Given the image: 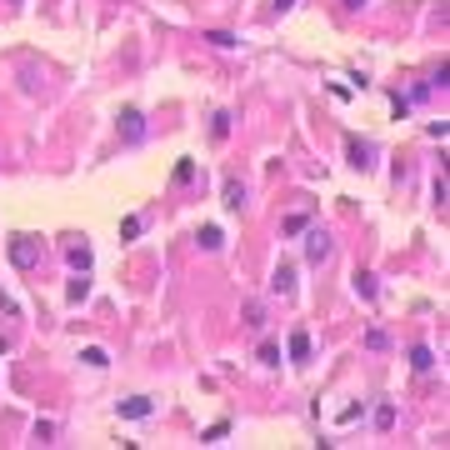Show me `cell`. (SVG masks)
I'll return each instance as SVG.
<instances>
[{
    "instance_id": "4316f807",
    "label": "cell",
    "mask_w": 450,
    "mask_h": 450,
    "mask_svg": "<svg viewBox=\"0 0 450 450\" xmlns=\"http://www.w3.org/2000/svg\"><path fill=\"white\" fill-rule=\"evenodd\" d=\"M225 431H230L225 420H221V425H210V431H205V445H216V440H225Z\"/></svg>"
},
{
    "instance_id": "44dd1931",
    "label": "cell",
    "mask_w": 450,
    "mask_h": 450,
    "mask_svg": "<svg viewBox=\"0 0 450 450\" xmlns=\"http://www.w3.org/2000/svg\"><path fill=\"white\" fill-rule=\"evenodd\" d=\"M190 180H196V160H180L176 165V185H190Z\"/></svg>"
},
{
    "instance_id": "5bb4252c",
    "label": "cell",
    "mask_w": 450,
    "mask_h": 450,
    "mask_svg": "<svg viewBox=\"0 0 450 450\" xmlns=\"http://www.w3.org/2000/svg\"><path fill=\"white\" fill-rule=\"evenodd\" d=\"M71 300H75V306H80V300L85 295H91V275H75V281H71V290H66Z\"/></svg>"
},
{
    "instance_id": "d6986e66",
    "label": "cell",
    "mask_w": 450,
    "mask_h": 450,
    "mask_svg": "<svg viewBox=\"0 0 450 450\" xmlns=\"http://www.w3.org/2000/svg\"><path fill=\"white\" fill-rule=\"evenodd\" d=\"M205 40H210V46H216V50H230V46H235V35H230V30H210Z\"/></svg>"
},
{
    "instance_id": "2e32d148",
    "label": "cell",
    "mask_w": 450,
    "mask_h": 450,
    "mask_svg": "<svg viewBox=\"0 0 450 450\" xmlns=\"http://www.w3.org/2000/svg\"><path fill=\"white\" fill-rule=\"evenodd\" d=\"M210 135H216V140H225V135H230V111H221L216 120H210Z\"/></svg>"
},
{
    "instance_id": "603a6c76",
    "label": "cell",
    "mask_w": 450,
    "mask_h": 450,
    "mask_svg": "<svg viewBox=\"0 0 450 450\" xmlns=\"http://www.w3.org/2000/svg\"><path fill=\"white\" fill-rule=\"evenodd\" d=\"M261 366H281V346H270V340H265V346H261Z\"/></svg>"
},
{
    "instance_id": "9c48e42d",
    "label": "cell",
    "mask_w": 450,
    "mask_h": 450,
    "mask_svg": "<svg viewBox=\"0 0 450 450\" xmlns=\"http://www.w3.org/2000/svg\"><path fill=\"white\" fill-rule=\"evenodd\" d=\"M225 210H245V185L235 180V176L225 180Z\"/></svg>"
},
{
    "instance_id": "8fae6325",
    "label": "cell",
    "mask_w": 450,
    "mask_h": 450,
    "mask_svg": "<svg viewBox=\"0 0 450 450\" xmlns=\"http://www.w3.org/2000/svg\"><path fill=\"white\" fill-rule=\"evenodd\" d=\"M350 285H355V295H360V300H375V275H371V270H360Z\"/></svg>"
},
{
    "instance_id": "4fadbf2b",
    "label": "cell",
    "mask_w": 450,
    "mask_h": 450,
    "mask_svg": "<svg viewBox=\"0 0 450 450\" xmlns=\"http://www.w3.org/2000/svg\"><path fill=\"white\" fill-rule=\"evenodd\" d=\"M245 326L250 330H265V306H261V300H250V306H245Z\"/></svg>"
},
{
    "instance_id": "ba28073f",
    "label": "cell",
    "mask_w": 450,
    "mask_h": 450,
    "mask_svg": "<svg viewBox=\"0 0 450 450\" xmlns=\"http://www.w3.org/2000/svg\"><path fill=\"white\" fill-rule=\"evenodd\" d=\"M196 245H200V250H221V245H225L221 225H200V230H196Z\"/></svg>"
},
{
    "instance_id": "30bf717a",
    "label": "cell",
    "mask_w": 450,
    "mask_h": 450,
    "mask_svg": "<svg viewBox=\"0 0 450 450\" xmlns=\"http://www.w3.org/2000/svg\"><path fill=\"white\" fill-rule=\"evenodd\" d=\"M285 355H290V360H310V335H306V330H295V335H290V346H285Z\"/></svg>"
},
{
    "instance_id": "ac0fdd59",
    "label": "cell",
    "mask_w": 450,
    "mask_h": 450,
    "mask_svg": "<svg viewBox=\"0 0 450 450\" xmlns=\"http://www.w3.org/2000/svg\"><path fill=\"white\" fill-rule=\"evenodd\" d=\"M431 200L445 210V200H450V185H445V176H435V185H431Z\"/></svg>"
},
{
    "instance_id": "d4e9b609",
    "label": "cell",
    "mask_w": 450,
    "mask_h": 450,
    "mask_svg": "<svg viewBox=\"0 0 450 450\" xmlns=\"http://www.w3.org/2000/svg\"><path fill=\"white\" fill-rule=\"evenodd\" d=\"M366 346H371V350H385L391 340H385V330H366Z\"/></svg>"
},
{
    "instance_id": "52a82bcc",
    "label": "cell",
    "mask_w": 450,
    "mask_h": 450,
    "mask_svg": "<svg viewBox=\"0 0 450 450\" xmlns=\"http://www.w3.org/2000/svg\"><path fill=\"white\" fill-rule=\"evenodd\" d=\"M66 261L80 270V275H91V245L85 241H75V245H66Z\"/></svg>"
},
{
    "instance_id": "3957f363",
    "label": "cell",
    "mask_w": 450,
    "mask_h": 450,
    "mask_svg": "<svg viewBox=\"0 0 450 450\" xmlns=\"http://www.w3.org/2000/svg\"><path fill=\"white\" fill-rule=\"evenodd\" d=\"M120 140H125V145L145 140V115H140V111H120Z\"/></svg>"
},
{
    "instance_id": "5b68a950",
    "label": "cell",
    "mask_w": 450,
    "mask_h": 450,
    "mask_svg": "<svg viewBox=\"0 0 450 450\" xmlns=\"http://www.w3.org/2000/svg\"><path fill=\"white\" fill-rule=\"evenodd\" d=\"M120 415L125 420H145V415H156V400H150V395H131V400H120Z\"/></svg>"
},
{
    "instance_id": "e0dca14e",
    "label": "cell",
    "mask_w": 450,
    "mask_h": 450,
    "mask_svg": "<svg viewBox=\"0 0 450 450\" xmlns=\"http://www.w3.org/2000/svg\"><path fill=\"white\" fill-rule=\"evenodd\" d=\"M140 230H145V221H140V216H131V221H120V241H135Z\"/></svg>"
},
{
    "instance_id": "7c38bea8",
    "label": "cell",
    "mask_w": 450,
    "mask_h": 450,
    "mask_svg": "<svg viewBox=\"0 0 450 450\" xmlns=\"http://www.w3.org/2000/svg\"><path fill=\"white\" fill-rule=\"evenodd\" d=\"M411 366H415L420 375L431 371V366H435V355H431V346H411Z\"/></svg>"
},
{
    "instance_id": "277c9868",
    "label": "cell",
    "mask_w": 450,
    "mask_h": 450,
    "mask_svg": "<svg viewBox=\"0 0 450 450\" xmlns=\"http://www.w3.org/2000/svg\"><path fill=\"white\" fill-rule=\"evenodd\" d=\"M346 156H350L355 170H371V165H375V140H350V145H346Z\"/></svg>"
},
{
    "instance_id": "83f0119b",
    "label": "cell",
    "mask_w": 450,
    "mask_h": 450,
    "mask_svg": "<svg viewBox=\"0 0 450 450\" xmlns=\"http://www.w3.org/2000/svg\"><path fill=\"white\" fill-rule=\"evenodd\" d=\"M290 6H295V0H270V15H285Z\"/></svg>"
},
{
    "instance_id": "7402d4cb",
    "label": "cell",
    "mask_w": 450,
    "mask_h": 450,
    "mask_svg": "<svg viewBox=\"0 0 450 450\" xmlns=\"http://www.w3.org/2000/svg\"><path fill=\"white\" fill-rule=\"evenodd\" d=\"M375 425H380V431H391V425H395V405H380V411H375Z\"/></svg>"
},
{
    "instance_id": "9a60e30c",
    "label": "cell",
    "mask_w": 450,
    "mask_h": 450,
    "mask_svg": "<svg viewBox=\"0 0 450 450\" xmlns=\"http://www.w3.org/2000/svg\"><path fill=\"white\" fill-rule=\"evenodd\" d=\"M80 360H85V366H95V371H100V366H111V355H105L100 346H91V350H80Z\"/></svg>"
},
{
    "instance_id": "6da1fadb",
    "label": "cell",
    "mask_w": 450,
    "mask_h": 450,
    "mask_svg": "<svg viewBox=\"0 0 450 450\" xmlns=\"http://www.w3.org/2000/svg\"><path fill=\"white\" fill-rule=\"evenodd\" d=\"M40 255H46V250H40L35 235H10V261H15L20 270H35V265H40Z\"/></svg>"
},
{
    "instance_id": "8992f818",
    "label": "cell",
    "mask_w": 450,
    "mask_h": 450,
    "mask_svg": "<svg viewBox=\"0 0 450 450\" xmlns=\"http://www.w3.org/2000/svg\"><path fill=\"white\" fill-rule=\"evenodd\" d=\"M270 290H275V295H295V265H290V261H281V265H275V275H270Z\"/></svg>"
},
{
    "instance_id": "ffe728a7",
    "label": "cell",
    "mask_w": 450,
    "mask_h": 450,
    "mask_svg": "<svg viewBox=\"0 0 450 450\" xmlns=\"http://www.w3.org/2000/svg\"><path fill=\"white\" fill-rule=\"evenodd\" d=\"M20 91H26V95H35V91H40V75H35L30 66H26V71H20Z\"/></svg>"
},
{
    "instance_id": "7a4b0ae2",
    "label": "cell",
    "mask_w": 450,
    "mask_h": 450,
    "mask_svg": "<svg viewBox=\"0 0 450 450\" xmlns=\"http://www.w3.org/2000/svg\"><path fill=\"white\" fill-rule=\"evenodd\" d=\"M330 250H335L330 230H320V225H306V261H310V265H326V261H330Z\"/></svg>"
},
{
    "instance_id": "484cf974",
    "label": "cell",
    "mask_w": 450,
    "mask_h": 450,
    "mask_svg": "<svg viewBox=\"0 0 450 450\" xmlns=\"http://www.w3.org/2000/svg\"><path fill=\"white\" fill-rule=\"evenodd\" d=\"M306 225H310L306 216H290V221H285V235H306Z\"/></svg>"
},
{
    "instance_id": "cb8c5ba5",
    "label": "cell",
    "mask_w": 450,
    "mask_h": 450,
    "mask_svg": "<svg viewBox=\"0 0 450 450\" xmlns=\"http://www.w3.org/2000/svg\"><path fill=\"white\" fill-rule=\"evenodd\" d=\"M50 435H55V425H50V420H35V440L50 445Z\"/></svg>"
},
{
    "instance_id": "f1b7e54d",
    "label": "cell",
    "mask_w": 450,
    "mask_h": 450,
    "mask_svg": "<svg viewBox=\"0 0 450 450\" xmlns=\"http://www.w3.org/2000/svg\"><path fill=\"white\" fill-rule=\"evenodd\" d=\"M360 6H366V0H346V10H360Z\"/></svg>"
}]
</instances>
